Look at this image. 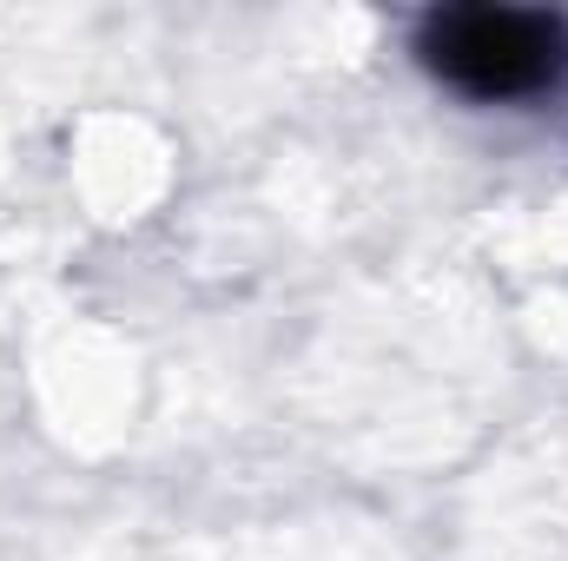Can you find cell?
Here are the masks:
<instances>
[{
    "label": "cell",
    "instance_id": "1",
    "mask_svg": "<svg viewBox=\"0 0 568 561\" xmlns=\"http://www.w3.org/2000/svg\"><path fill=\"white\" fill-rule=\"evenodd\" d=\"M417 53L449 93L523 106L568 80V20L529 7H449L424 20Z\"/></svg>",
    "mask_w": 568,
    "mask_h": 561
}]
</instances>
